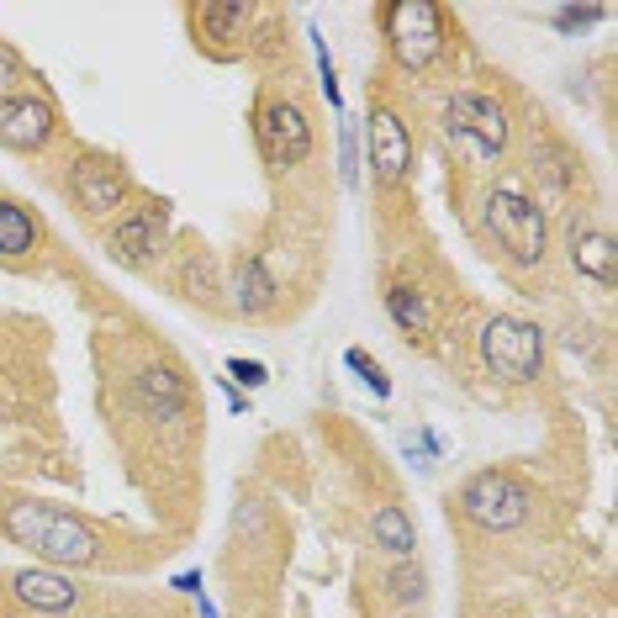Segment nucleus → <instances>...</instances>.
Returning <instances> with one entry per match:
<instances>
[{"label": "nucleus", "mask_w": 618, "mask_h": 618, "mask_svg": "<svg viewBox=\"0 0 618 618\" xmlns=\"http://www.w3.org/2000/svg\"><path fill=\"white\" fill-rule=\"evenodd\" d=\"M444 138L455 143V154L476 164H497L508 154V111L481 90H455L444 106Z\"/></svg>", "instance_id": "nucleus-3"}, {"label": "nucleus", "mask_w": 618, "mask_h": 618, "mask_svg": "<svg viewBox=\"0 0 618 618\" xmlns=\"http://www.w3.org/2000/svg\"><path fill=\"white\" fill-rule=\"evenodd\" d=\"M386 317L391 323H397L402 333H412V339H418V333H428V323H434V317H428V302H423V291L418 286H386Z\"/></svg>", "instance_id": "nucleus-18"}, {"label": "nucleus", "mask_w": 618, "mask_h": 618, "mask_svg": "<svg viewBox=\"0 0 618 618\" xmlns=\"http://www.w3.org/2000/svg\"><path fill=\"white\" fill-rule=\"evenodd\" d=\"M37 249V222L27 206L16 201H0V259H22Z\"/></svg>", "instance_id": "nucleus-17"}, {"label": "nucleus", "mask_w": 618, "mask_h": 618, "mask_svg": "<svg viewBox=\"0 0 618 618\" xmlns=\"http://www.w3.org/2000/svg\"><path fill=\"white\" fill-rule=\"evenodd\" d=\"M344 365H349L354 376H360V381L370 386V397H376V402H386V397H391V376L381 370V360H370L365 349H344Z\"/></svg>", "instance_id": "nucleus-22"}, {"label": "nucleus", "mask_w": 618, "mask_h": 618, "mask_svg": "<svg viewBox=\"0 0 618 618\" xmlns=\"http://www.w3.org/2000/svg\"><path fill=\"white\" fill-rule=\"evenodd\" d=\"M370 539H376V550H386L391 560H412L418 529H412L407 508H397V502H381V508L370 513Z\"/></svg>", "instance_id": "nucleus-16"}, {"label": "nucleus", "mask_w": 618, "mask_h": 618, "mask_svg": "<svg viewBox=\"0 0 618 618\" xmlns=\"http://www.w3.org/2000/svg\"><path fill=\"white\" fill-rule=\"evenodd\" d=\"M365 143H370V175H376L381 185H402L407 170H412V133H407V122L391 106L370 111Z\"/></svg>", "instance_id": "nucleus-9"}, {"label": "nucleus", "mask_w": 618, "mask_h": 618, "mask_svg": "<svg viewBox=\"0 0 618 618\" xmlns=\"http://www.w3.org/2000/svg\"><path fill=\"white\" fill-rule=\"evenodd\" d=\"M307 37H312V59H317V85H323L328 106L344 117V90H339V69H333V53H328V43H323V32H317V27H307Z\"/></svg>", "instance_id": "nucleus-21"}, {"label": "nucleus", "mask_w": 618, "mask_h": 618, "mask_svg": "<svg viewBox=\"0 0 618 618\" xmlns=\"http://www.w3.org/2000/svg\"><path fill=\"white\" fill-rule=\"evenodd\" d=\"M566 254H571V270L582 280L613 291V280H618V243H613V233L592 228V222H576L571 238H566Z\"/></svg>", "instance_id": "nucleus-12"}, {"label": "nucleus", "mask_w": 618, "mask_h": 618, "mask_svg": "<svg viewBox=\"0 0 618 618\" xmlns=\"http://www.w3.org/2000/svg\"><path fill=\"white\" fill-rule=\"evenodd\" d=\"M11 592H16V603H27L32 613H69L74 603H80V587H74L64 571H53V566L11 571Z\"/></svg>", "instance_id": "nucleus-14"}, {"label": "nucleus", "mask_w": 618, "mask_h": 618, "mask_svg": "<svg viewBox=\"0 0 618 618\" xmlns=\"http://www.w3.org/2000/svg\"><path fill=\"white\" fill-rule=\"evenodd\" d=\"M386 592H391V603H402V608L423 603L428 597V571L418 566V560H397V566L386 571Z\"/></svg>", "instance_id": "nucleus-19"}, {"label": "nucleus", "mask_w": 618, "mask_h": 618, "mask_svg": "<svg viewBox=\"0 0 618 618\" xmlns=\"http://www.w3.org/2000/svg\"><path fill=\"white\" fill-rule=\"evenodd\" d=\"M0 529H6L11 545H27L37 560H48L53 571L59 566H96L101 560V539L85 518H74L64 508H48V502H6L0 513Z\"/></svg>", "instance_id": "nucleus-1"}, {"label": "nucleus", "mask_w": 618, "mask_h": 618, "mask_svg": "<svg viewBox=\"0 0 618 618\" xmlns=\"http://www.w3.org/2000/svg\"><path fill=\"white\" fill-rule=\"evenodd\" d=\"M133 402H138L143 418L175 423V418H185V407H191V391H185V381L170 365H143L133 376Z\"/></svg>", "instance_id": "nucleus-13"}, {"label": "nucleus", "mask_w": 618, "mask_h": 618, "mask_svg": "<svg viewBox=\"0 0 618 618\" xmlns=\"http://www.w3.org/2000/svg\"><path fill=\"white\" fill-rule=\"evenodd\" d=\"M249 16H254V6H201L196 27H206L217 43H228V37H238L243 27H249Z\"/></svg>", "instance_id": "nucleus-20"}, {"label": "nucleus", "mask_w": 618, "mask_h": 618, "mask_svg": "<svg viewBox=\"0 0 618 618\" xmlns=\"http://www.w3.org/2000/svg\"><path fill=\"white\" fill-rule=\"evenodd\" d=\"M217 381H222V397H228V407L238 412V418H249V412H254V407H249V397H243V391H238L228 376H217Z\"/></svg>", "instance_id": "nucleus-29"}, {"label": "nucleus", "mask_w": 618, "mask_h": 618, "mask_svg": "<svg viewBox=\"0 0 618 618\" xmlns=\"http://www.w3.org/2000/svg\"><path fill=\"white\" fill-rule=\"evenodd\" d=\"M481 365L492 370L497 381H539L545 370V328L529 323V317H508L497 312L492 323L481 328Z\"/></svg>", "instance_id": "nucleus-4"}, {"label": "nucleus", "mask_w": 618, "mask_h": 618, "mask_svg": "<svg viewBox=\"0 0 618 618\" xmlns=\"http://www.w3.org/2000/svg\"><path fill=\"white\" fill-rule=\"evenodd\" d=\"M175 587H180L185 597H201V592H206V582H201V571H180V576H175Z\"/></svg>", "instance_id": "nucleus-30"}, {"label": "nucleus", "mask_w": 618, "mask_h": 618, "mask_svg": "<svg viewBox=\"0 0 618 618\" xmlns=\"http://www.w3.org/2000/svg\"><path fill=\"white\" fill-rule=\"evenodd\" d=\"M16 80H22V59H16V53H11L6 43H0V90L16 85Z\"/></svg>", "instance_id": "nucleus-28"}, {"label": "nucleus", "mask_w": 618, "mask_h": 618, "mask_svg": "<svg viewBox=\"0 0 618 618\" xmlns=\"http://www.w3.org/2000/svg\"><path fill=\"white\" fill-rule=\"evenodd\" d=\"M259 529H265V502L259 497H243L233 508V534L238 539H259Z\"/></svg>", "instance_id": "nucleus-25"}, {"label": "nucleus", "mask_w": 618, "mask_h": 618, "mask_svg": "<svg viewBox=\"0 0 618 618\" xmlns=\"http://www.w3.org/2000/svg\"><path fill=\"white\" fill-rule=\"evenodd\" d=\"M222 376H228L233 386H243V391H259V386L270 381V370L259 365V360H243V354H233V360L222 365Z\"/></svg>", "instance_id": "nucleus-24"}, {"label": "nucleus", "mask_w": 618, "mask_h": 618, "mask_svg": "<svg viewBox=\"0 0 618 618\" xmlns=\"http://www.w3.org/2000/svg\"><path fill=\"white\" fill-rule=\"evenodd\" d=\"M59 117H53V106L43 96H0V148H11V154H37Z\"/></svg>", "instance_id": "nucleus-10"}, {"label": "nucleus", "mask_w": 618, "mask_h": 618, "mask_svg": "<svg viewBox=\"0 0 618 618\" xmlns=\"http://www.w3.org/2000/svg\"><path fill=\"white\" fill-rule=\"evenodd\" d=\"M164 228H170V212H164V201H138V206H122L117 212V228H111V254L122 259V265H148L159 249H164Z\"/></svg>", "instance_id": "nucleus-8"}, {"label": "nucleus", "mask_w": 618, "mask_h": 618, "mask_svg": "<svg viewBox=\"0 0 618 618\" xmlns=\"http://www.w3.org/2000/svg\"><path fill=\"white\" fill-rule=\"evenodd\" d=\"M339 180H344V191H354L360 185V133H354V122H349V111L339 117Z\"/></svg>", "instance_id": "nucleus-23"}, {"label": "nucleus", "mask_w": 618, "mask_h": 618, "mask_svg": "<svg viewBox=\"0 0 618 618\" xmlns=\"http://www.w3.org/2000/svg\"><path fill=\"white\" fill-rule=\"evenodd\" d=\"M603 6H560L555 16H550V22L560 27V32H582V27H597V22H603Z\"/></svg>", "instance_id": "nucleus-26"}, {"label": "nucleus", "mask_w": 618, "mask_h": 618, "mask_svg": "<svg viewBox=\"0 0 618 618\" xmlns=\"http://www.w3.org/2000/svg\"><path fill=\"white\" fill-rule=\"evenodd\" d=\"M185 291H191V296L212 291V270H206V259H191V265H185Z\"/></svg>", "instance_id": "nucleus-27"}, {"label": "nucleus", "mask_w": 618, "mask_h": 618, "mask_svg": "<svg viewBox=\"0 0 618 618\" xmlns=\"http://www.w3.org/2000/svg\"><path fill=\"white\" fill-rule=\"evenodd\" d=\"M228 291H233V307H238L243 317H265V312L275 307V296H280L275 275L265 270V259H259V254H243V259H238Z\"/></svg>", "instance_id": "nucleus-15"}, {"label": "nucleus", "mask_w": 618, "mask_h": 618, "mask_svg": "<svg viewBox=\"0 0 618 618\" xmlns=\"http://www.w3.org/2000/svg\"><path fill=\"white\" fill-rule=\"evenodd\" d=\"M259 154H265L275 170H296V164L312 159V122L296 101H265L254 122Z\"/></svg>", "instance_id": "nucleus-7"}, {"label": "nucleus", "mask_w": 618, "mask_h": 618, "mask_svg": "<svg viewBox=\"0 0 618 618\" xmlns=\"http://www.w3.org/2000/svg\"><path fill=\"white\" fill-rule=\"evenodd\" d=\"M460 513L486 534H513L534 518V492L513 471H476L460 486Z\"/></svg>", "instance_id": "nucleus-5"}, {"label": "nucleus", "mask_w": 618, "mask_h": 618, "mask_svg": "<svg viewBox=\"0 0 618 618\" xmlns=\"http://www.w3.org/2000/svg\"><path fill=\"white\" fill-rule=\"evenodd\" d=\"M391 43V59H397L407 74L428 69L444 53V11L434 0H386L376 11Z\"/></svg>", "instance_id": "nucleus-6"}, {"label": "nucleus", "mask_w": 618, "mask_h": 618, "mask_svg": "<svg viewBox=\"0 0 618 618\" xmlns=\"http://www.w3.org/2000/svg\"><path fill=\"white\" fill-rule=\"evenodd\" d=\"M481 222H486V233L497 238V249L508 254L518 270L545 265V254H550V217H545V206H539L529 191H518V185H497V191H486Z\"/></svg>", "instance_id": "nucleus-2"}, {"label": "nucleus", "mask_w": 618, "mask_h": 618, "mask_svg": "<svg viewBox=\"0 0 618 618\" xmlns=\"http://www.w3.org/2000/svg\"><path fill=\"white\" fill-rule=\"evenodd\" d=\"M69 191H74V201H80L90 217H111V212H122V206H127L133 185H127V175L117 170V164H106V159H80V164L69 170Z\"/></svg>", "instance_id": "nucleus-11"}]
</instances>
